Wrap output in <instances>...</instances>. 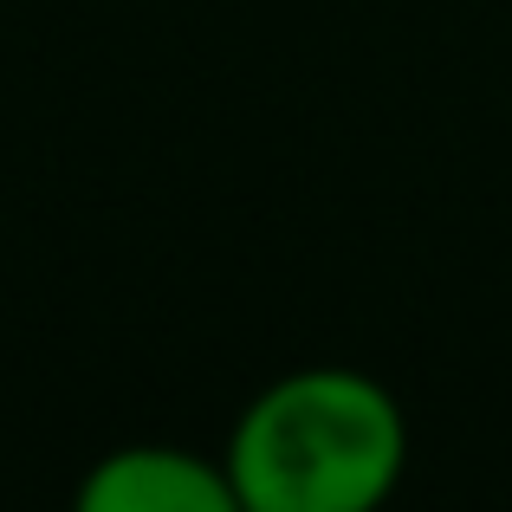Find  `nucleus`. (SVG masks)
<instances>
[{"mask_svg": "<svg viewBox=\"0 0 512 512\" xmlns=\"http://www.w3.org/2000/svg\"><path fill=\"white\" fill-rule=\"evenodd\" d=\"M247 512H383L409 467V415L350 363L286 370L221 448Z\"/></svg>", "mask_w": 512, "mask_h": 512, "instance_id": "f257e3e1", "label": "nucleus"}, {"mask_svg": "<svg viewBox=\"0 0 512 512\" xmlns=\"http://www.w3.org/2000/svg\"><path fill=\"white\" fill-rule=\"evenodd\" d=\"M72 512H247L227 461L175 441H124L98 454L72 493Z\"/></svg>", "mask_w": 512, "mask_h": 512, "instance_id": "f03ea898", "label": "nucleus"}]
</instances>
